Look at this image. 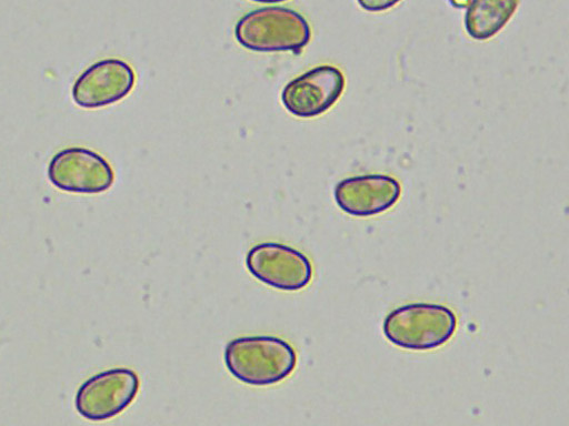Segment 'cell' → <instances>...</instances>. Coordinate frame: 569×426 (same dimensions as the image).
<instances>
[{
	"mask_svg": "<svg viewBox=\"0 0 569 426\" xmlns=\"http://www.w3.org/2000/svg\"><path fill=\"white\" fill-rule=\"evenodd\" d=\"M224 363L229 373L240 382L267 386L291 375L297 354L291 344L276 336H241L227 344Z\"/></svg>",
	"mask_w": 569,
	"mask_h": 426,
	"instance_id": "6da1fadb",
	"label": "cell"
},
{
	"mask_svg": "<svg viewBox=\"0 0 569 426\" xmlns=\"http://www.w3.org/2000/svg\"><path fill=\"white\" fill-rule=\"evenodd\" d=\"M234 37L241 47L251 51L298 54L309 43L311 29L298 11L270 6L242 16L236 23Z\"/></svg>",
	"mask_w": 569,
	"mask_h": 426,
	"instance_id": "7a4b0ae2",
	"label": "cell"
},
{
	"mask_svg": "<svg viewBox=\"0 0 569 426\" xmlns=\"http://www.w3.org/2000/svg\"><path fill=\"white\" fill-rule=\"evenodd\" d=\"M457 316L445 305L409 303L392 310L383 321L385 337L410 351H429L446 344L456 333Z\"/></svg>",
	"mask_w": 569,
	"mask_h": 426,
	"instance_id": "3957f363",
	"label": "cell"
},
{
	"mask_svg": "<svg viewBox=\"0 0 569 426\" xmlns=\"http://www.w3.org/2000/svg\"><path fill=\"white\" fill-rule=\"evenodd\" d=\"M140 379L136 372L117 367L87 379L76 394L77 412L89 420L110 419L123 412L136 398Z\"/></svg>",
	"mask_w": 569,
	"mask_h": 426,
	"instance_id": "277c9868",
	"label": "cell"
},
{
	"mask_svg": "<svg viewBox=\"0 0 569 426\" xmlns=\"http://www.w3.org/2000/svg\"><path fill=\"white\" fill-rule=\"evenodd\" d=\"M48 178L59 190L97 194L110 189L114 172L109 162L97 152L70 146L52 156L48 165Z\"/></svg>",
	"mask_w": 569,
	"mask_h": 426,
	"instance_id": "5b68a950",
	"label": "cell"
},
{
	"mask_svg": "<svg viewBox=\"0 0 569 426\" xmlns=\"http://www.w3.org/2000/svg\"><path fill=\"white\" fill-rule=\"evenodd\" d=\"M246 266L253 277L281 291H299L312 278V265L300 251L286 244L264 242L252 246Z\"/></svg>",
	"mask_w": 569,
	"mask_h": 426,
	"instance_id": "8992f818",
	"label": "cell"
},
{
	"mask_svg": "<svg viewBox=\"0 0 569 426\" xmlns=\"http://www.w3.org/2000/svg\"><path fill=\"white\" fill-rule=\"evenodd\" d=\"M346 79L340 69L330 64L315 67L290 80L281 92L286 110L301 119L328 111L341 97Z\"/></svg>",
	"mask_w": 569,
	"mask_h": 426,
	"instance_id": "52a82bcc",
	"label": "cell"
},
{
	"mask_svg": "<svg viewBox=\"0 0 569 426\" xmlns=\"http://www.w3.org/2000/svg\"><path fill=\"white\" fill-rule=\"evenodd\" d=\"M134 81V71L126 61L99 60L77 78L71 89L72 100L83 109L107 106L126 98Z\"/></svg>",
	"mask_w": 569,
	"mask_h": 426,
	"instance_id": "ba28073f",
	"label": "cell"
},
{
	"mask_svg": "<svg viewBox=\"0 0 569 426\" xmlns=\"http://www.w3.org/2000/svg\"><path fill=\"white\" fill-rule=\"evenodd\" d=\"M401 185L387 174L349 176L335 186L337 205L351 216H373L391 209L399 200Z\"/></svg>",
	"mask_w": 569,
	"mask_h": 426,
	"instance_id": "9c48e42d",
	"label": "cell"
},
{
	"mask_svg": "<svg viewBox=\"0 0 569 426\" xmlns=\"http://www.w3.org/2000/svg\"><path fill=\"white\" fill-rule=\"evenodd\" d=\"M519 0H471L465 13L469 37L485 41L495 37L511 19Z\"/></svg>",
	"mask_w": 569,
	"mask_h": 426,
	"instance_id": "30bf717a",
	"label": "cell"
},
{
	"mask_svg": "<svg viewBox=\"0 0 569 426\" xmlns=\"http://www.w3.org/2000/svg\"><path fill=\"white\" fill-rule=\"evenodd\" d=\"M401 0H357L361 9L368 12H382L391 9Z\"/></svg>",
	"mask_w": 569,
	"mask_h": 426,
	"instance_id": "8fae6325",
	"label": "cell"
},
{
	"mask_svg": "<svg viewBox=\"0 0 569 426\" xmlns=\"http://www.w3.org/2000/svg\"><path fill=\"white\" fill-rule=\"evenodd\" d=\"M251 1L260 2V3H278V2L286 1V0H251Z\"/></svg>",
	"mask_w": 569,
	"mask_h": 426,
	"instance_id": "7c38bea8",
	"label": "cell"
}]
</instances>
